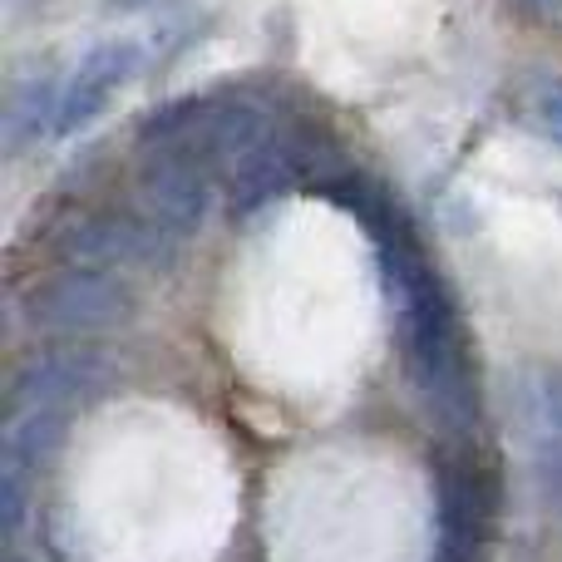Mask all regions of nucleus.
<instances>
[{"label": "nucleus", "mask_w": 562, "mask_h": 562, "mask_svg": "<svg viewBox=\"0 0 562 562\" xmlns=\"http://www.w3.org/2000/svg\"><path fill=\"white\" fill-rule=\"evenodd\" d=\"M99 385H104V360L89 350H55L20 370L10 400L15 409H69Z\"/></svg>", "instance_id": "nucleus-6"}, {"label": "nucleus", "mask_w": 562, "mask_h": 562, "mask_svg": "<svg viewBox=\"0 0 562 562\" xmlns=\"http://www.w3.org/2000/svg\"><path fill=\"white\" fill-rule=\"evenodd\" d=\"M488 528V504L479 474L464 464H449L439 474V562H479Z\"/></svg>", "instance_id": "nucleus-8"}, {"label": "nucleus", "mask_w": 562, "mask_h": 562, "mask_svg": "<svg viewBox=\"0 0 562 562\" xmlns=\"http://www.w3.org/2000/svg\"><path fill=\"white\" fill-rule=\"evenodd\" d=\"M301 178H311L306 148H301V138H291L286 128H277L262 148H252V154L227 173V183H233V213H257V207L277 203Z\"/></svg>", "instance_id": "nucleus-7"}, {"label": "nucleus", "mask_w": 562, "mask_h": 562, "mask_svg": "<svg viewBox=\"0 0 562 562\" xmlns=\"http://www.w3.org/2000/svg\"><path fill=\"white\" fill-rule=\"evenodd\" d=\"M30 321L59 336H89V330H109L119 321L134 316V291L119 272H99V267H75L45 277L25 301Z\"/></svg>", "instance_id": "nucleus-3"}, {"label": "nucleus", "mask_w": 562, "mask_h": 562, "mask_svg": "<svg viewBox=\"0 0 562 562\" xmlns=\"http://www.w3.org/2000/svg\"><path fill=\"white\" fill-rule=\"evenodd\" d=\"M144 65V45L138 40H99L94 49H85V59L75 65V75L59 89V128L55 138H69L79 128H89L109 109V99L128 85Z\"/></svg>", "instance_id": "nucleus-5"}, {"label": "nucleus", "mask_w": 562, "mask_h": 562, "mask_svg": "<svg viewBox=\"0 0 562 562\" xmlns=\"http://www.w3.org/2000/svg\"><path fill=\"white\" fill-rule=\"evenodd\" d=\"M213 183H217V168L203 154H193V148H144L134 207L158 233L183 243V237H193L207 223Z\"/></svg>", "instance_id": "nucleus-2"}, {"label": "nucleus", "mask_w": 562, "mask_h": 562, "mask_svg": "<svg viewBox=\"0 0 562 562\" xmlns=\"http://www.w3.org/2000/svg\"><path fill=\"white\" fill-rule=\"evenodd\" d=\"M518 5L538 20H562V0H518Z\"/></svg>", "instance_id": "nucleus-12"}, {"label": "nucleus", "mask_w": 562, "mask_h": 562, "mask_svg": "<svg viewBox=\"0 0 562 562\" xmlns=\"http://www.w3.org/2000/svg\"><path fill=\"white\" fill-rule=\"evenodd\" d=\"M173 237L158 233L144 213H85L65 227L59 252L75 267H99V272H134V267H158L173 257Z\"/></svg>", "instance_id": "nucleus-4"}, {"label": "nucleus", "mask_w": 562, "mask_h": 562, "mask_svg": "<svg viewBox=\"0 0 562 562\" xmlns=\"http://www.w3.org/2000/svg\"><path fill=\"white\" fill-rule=\"evenodd\" d=\"M59 89L65 85H55L45 75H30L10 89V99H5V154L10 158L35 148L40 138L59 128Z\"/></svg>", "instance_id": "nucleus-9"}, {"label": "nucleus", "mask_w": 562, "mask_h": 562, "mask_svg": "<svg viewBox=\"0 0 562 562\" xmlns=\"http://www.w3.org/2000/svg\"><path fill=\"white\" fill-rule=\"evenodd\" d=\"M514 99H518L524 124L533 134H543L553 148H562V75H553V69H528V75H518Z\"/></svg>", "instance_id": "nucleus-11"}, {"label": "nucleus", "mask_w": 562, "mask_h": 562, "mask_svg": "<svg viewBox=\"0 0 562 562\" xmlns=\"http://www.w3.org/2000/svg\"><path fill=\"white\" fill-rule=\"evenodd\" d=\"M518 425L528 439H562V366H533L518 380Z\"/></svg>", "instance_id": "nucleus-10"}, {"label": "nucleus", "mask_w": 562, "mask_h": 562, "mask_svg": "<svg viewBox=\"0 0 562 562\" xmlns=\"http://www.w3.org/2000/svg\"><path fill=\"white\" fill-rule=\"evenodd\" d=\"M321 193L346 207L375 243V262L390 286V301H395L400 346H405V366L419 400L429 405V415L439 425L469 429L479 419L474 350H469L454 296H449L439 267L429 262L405 203L390 188H380L375 178L350 173V168H336V173L321 178Z\"/></svg>", "instance_id": "nucleus-1"}]
</instances>
